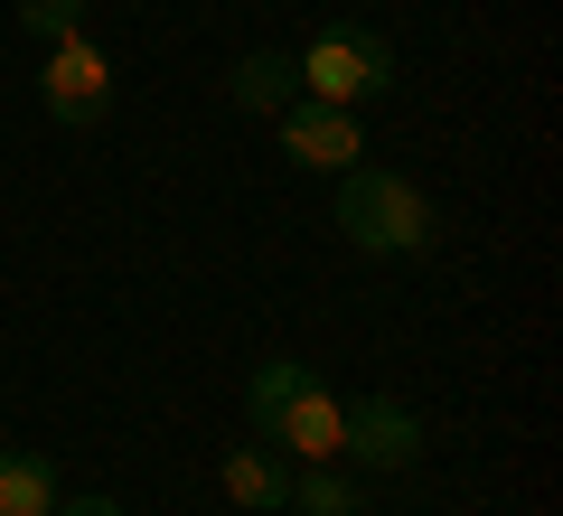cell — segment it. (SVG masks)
<instances>
[{"instance_id":"cell-1","label":"cell","mask_w":563,"mask_h":516,"mask_svg":"<svg viewBox=\"0 0 563 516\" xmlns=\"http://www.w3.org/2000/svg\"><path fill=\"white\" fill-rule=\"evenodd\" d=\"M339 235L357 244V254H376V263H413V254L442 244V207L422 198L413 179L357 160V169H339Z\"/></svg>"},{"instance_id":"cell-2","label":"cell","mask_w":563,"mask_h":516,"mask_svg":"<svg viewBox=\"0 0 563 516\" xmlns=\"http://www.w3.org/2000/svg\"><path fill=\"white\" fill-rule=\"evenodd\" d=\"M291 76H301V103L357 113V103H376L385 85H395V47H385L376 29H320V39L291 57Z\"/></svg>"},{"instance_id":"cell-3","label":"cell","mask_w":563,"mask_h":516,"mask_svg":"<svg viewBox=\"0 0 563 516\" xmlns=\"http://www.w3.org/2000/svg\"><path fill=\"white\" fill-rule=\"evenodd\" d=\"M38 103L47 122H66V132H95L103 113H113V57H103L95 39H57L38 66Z\"/></svg>"},{"instance_id":"cell-4","label":"cell","mask_w":563,"mask_h":516,"mask_svg":"<svg viewBox=\"0 0 563 516\" xmlns=\"http://www.w3.org/2000/svg\"><path fill=\"white\" fill-rule=\"evenodd\" d=\"M282 160L291 169H320V179H339V169H357L366 160V122L339 113V103H282Z\"/></svg>"},{"instance_id":"cell-5","label":"cell","mask_w":563,"mask_h":516,"mask_svg":"<svg viewBox=\"0 0 563 516\" xmlns=\"http://www.w3.org/2000/svg\"><path fill=\"white\" fill-rule=\"evenodd\" d=\"M347 451H357V470H413V460H422V422H413V404H395V395H357V404H347Z\"/></svg>"},{"instance_id":"cell-6","label":"cell","mask_w":563,"mask_h":516,"mask_svg":"<svg viewBox=\"0 0 563 516\" xmlns=\"http://www.w3.org/2000/svg\"><path fill=\"white\" fill-rule=\"evenodd\" d=\"M263 441H273V451H291V460H301V470H310V460H347V404L329 395L320 376H310L301 395L282 404V422H273V432H263Z\"/></svg>"},{"instance_id":"cell-7","label":"cell","mask_w":563,"mask_h":516,"mask_svg":"<svg viewBox=\"0 0 563 516\" xmlns=\"http://www.w3.org/2000/svg\"><path fill=\"white\" fill-rule=\"evenodd\" d=\"M217 488H225V507H244V516H282V507H291V470H282L273 441L225 451V460H217Z\"/></svg>"},{"instance_id":"cell-8","label":"cell","mask_w":563,"mask_h":516,"mask_svg":"<svg viewBox=\"0 0 563 516\" xmlns=\"http://www.w3.org/2000/svg\"><path fill=\"white\" fill-rule=\"evenodd\" d=\"M225 95H235L244 113H282V103H301V76H291V57H282V47H254V57H235Z\"/></svg>"},{"instance_id":"cell-9","label":"cell","mask_w":563,"mask_h":516,"mask_svg":"<svg viewBox=\"0 0 563 516\" xmlns=\"http://www.w3.org/2000/svg\"><path fill=\"white\" fill-rule=\"evenodd\" d=\"M0 516H57V470L38 451H0Z\"/></svg>"},{"instance_id":"cell-10","label":"cell","mask_w":563,"mask_h":516,"mask_svg":"<svg viewBox=\"0 0 563 516\" xmlns=\"http://www.w3.org/2000/svg\"><path fill=\"white\" fill-rule=\"evenodd\" d=\"M301 385H310V366H301V358H263V366H254V385H244V414H254V441L282 422V404L301 395Z\"/></svg>"},{"instance_id":"cell-11","label":"cell","mask_w":563,"mask_h":516,"mask_svg":"<svg viewBox=\"0 0 563 516\" xmlns=\"http://www.w3.org/2000/svg\"><path fill=\"white\" fill-rule=\"evenodd\" d=\"M291 516H357V488H347L339 460H310V470H291Z\"/></svg>"},{"instance_id":"cell-12","label":"cell","mask_w":563,"mask_h":516,"mask_svg":"<svg viewBox=\"0 0 563 516\" xmlns=\"http://www.w3.org/2000/svg\"><path fill=\"white\" fill-rule=\"evenodd\" d=\"M85 10H95V0H20V29L38 47H57V39H85Z\"/></svg>"},{"instance_id":"cell-13","label":"cell","mask_w":563,"mask_h":516,"mask_svg":"<svg viewBox=\"0 0 563 516\" xmlns=\"http://www.w3.org/2000/svg\"><path fill=\"white\" fill-rule=\"evenodd\" d=\"M57 516H122L113 497H57Z\"/></svg>"}]
</instances>
